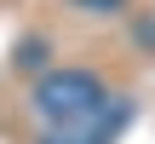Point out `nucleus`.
Segmentation results:
<instances>
[{
  "instance_id": "3",
  "label": "nucleus",
  "mask_w": 155,
  "mask_h": 144,
  "mask_svg": "<svg viewBox=\"0 0 155 144\" xmlns=\"http://www.w3.org/2000/svg\"><path fill=\"white\" fill-rule=\"evenodd\" d=\"M17 63H23V69H40V63H46V40H23V46H17Z\"/></svg>"
},
{
  "instance_id": "4",
  "label": "nucleus",
  "mask_w": 155,
  "mask_h": 144,
  "mask_svg": "<svg viewBox=\"0 0 155 144\" xmlns=\"http://www.w3.org/2000/svg\"><path fill=\"white\" fill-rule=\"evenodd\" d=\"M75 6H92V12H121V0H75Z\"/></svg>"
},
{
  "instance_id": "1",
  "label": "nucleus",
  "mask_w": 155,
  "mask_h": 144,
  "mask_svg": "<svg viewBox=\"0 0 155 144\" xmlns=\"http://www.w3.org/2000/svg\"><path fill=\"white\" fill-rule=\"evenodd\" d=\"M98 104H104V81L92 69H46L35 87V110L46 127H75L86 115H98Z\"/></svg>"
},
{
  "instance_id": "2",
  "label": "nucleus",
  "mask_w": 155,
  "mask_h": 144,
  "mask_svg": "<svg viewBox=\"0 0 155 144\" xmlns=\"http://www.w3.org/2000/svg\"><path fill=\"white\" fill-rule=\"evenodd\" d=\"M127 115H132L127 98H104L98 115H86V121H75V127H46L40 144H109L121 127H127Z\"/></svg>"
}]
</instances>
